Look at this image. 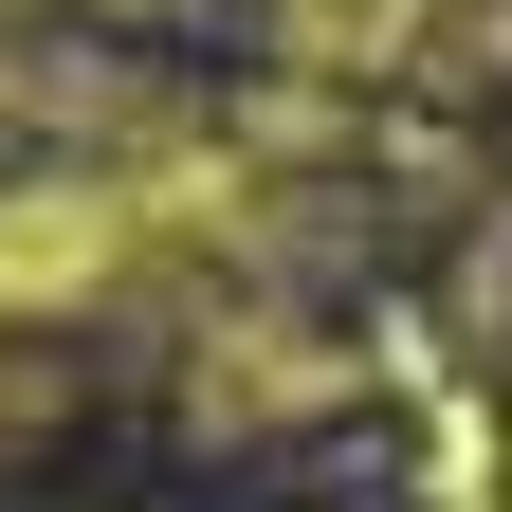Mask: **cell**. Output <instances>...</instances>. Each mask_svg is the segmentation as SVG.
Listing matches in <instances>:
<instances>
[{
    "mask_svg": "<svg viewBox=\"0 0 512 512\" xmlns=\"http://www.w3.org/2000/svg\"><path fill=\"white\" fill-rule=\"evenodd\" d=\"M220 220H238V165L220 147H147V165L19 183V202H0V311H92L110 275H147L165 238H220Z\"/></svg>",
    "mask_w": 512,
    "mask_h": 512,
    "instance_id": "obj_1",
    "label": "cell"
},
{
    "mask_svg": "<svg viewBox=\"0 0 512 512\" xmlns=\"http://www.w3.org/2000/svg\"><path fill=\"white\" fill-rule=\"evenodd\" d=\"M275 37H293V55H403L421 0H275Z\"/></svg>",
    "mask_w": 512,
    "mask_h": 512,
    "instance_id": "obj_2",
    "label": "cell"
}]
</instances>
